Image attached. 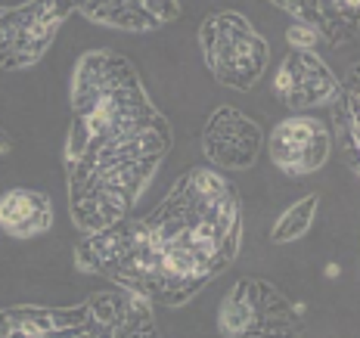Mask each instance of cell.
<instances>
[{
    "mask_svg": "<svg viewBox=\"0 0 360 338\" xmlns=\"http://www.w3.org/2000/svg\"><path fill=\"white\" fill-rule=\"evenodd\" d=\"M10 149H13V137L4 131V127H0V155H6Z\"/></svg>",
    "mask_w": 360,
    "mask_h": 338,
    "instance_id": "e0dca14e",
    "label": "cell"
},
{
    "mask_svg": "<svg viewBox=\"0 0 360 338\" xmlns=\"http://www.w3.org/2000/svg\"><path fill=\"white\" fill-rule=\"evenodd\" d=\"M171 149V127L153 106L131 59L90 50L72 74L65 140L72 221L100 233L131 214Z\"/></svg>",
    "mask_w": 360,
    "mask_h": 338,
    "instance_id": "7a4b0ae2",
    "label": "cell"
},
{
    "mask_svg": "<svg viewBox=\"0 0 360 338\" xmlns=\"http://www.w3.org/2000/svg\"><path fill=\"white\" fill-rule=\"evenodd\" d=\"M0 338H103L94 301L78 307H6Z\"/></svg>",
    "mask_w": 360,
    "mask_h": 338,
    "instance_id": "ba28073f",
    "label": "cell"
},
{
    "mask_svg": "<svg viewBox=\"0 0 360 338\" xmlns=\"http://www.w3.org/2000/svg\"><path fill=\"white\" fill-rule=\"evenodd\" d=\"M217 329L224 335H295L302 307L264 280H239L217 313Z\"/></svg>",
    "mask_w": 360,
    "mask_h": 338,
    "instance_id": "5b68a950",
    "label": "cell"
},
{
    "mask_svg": "<svg viewBox=\"0 0 360 338\" xmlns=\"http://www.w3.org/2000/svg\"><path fill=\"white\" fill-rule=\"evenodd\" d=\"M317 202H320V196H304L302 202H295L292 208H286V212L276 217L274 230H270V242H295V239H302L314 223Z\"/></svg>",
    "mask_w": 360,
    "mask_h": 338,
    "instance_id": "4fadbf2b",
    "label": "cell"
},
{
    "mask_svg": "<svg viewBox=\"0 0 360 338\" xmlns=\"http://www.w3.org/2000/svg\"><path fill=\"white\" fill-rule=\"evenodd\" d=\"M199 47L208 72L224 87L252 90L264 78L270 44L239 13H214V16H208L199 28Z\"/></svg>",
    "mask_w": 360,
    "mask_h": 338,
    "instance_id": "3957f363",
    "label": "cell"
},
{
    "mask_svg": "<svg viewBox=\"0 0 360 338\" xmlns=\"http://www.w3.org/2000/svg\"><path fill=\"white\" fill-rule=\"evenodd\" d=\"M333 152V134L320 118L295 112L283 118L267 137V155L283 174L307 177L320 171Z\"/></svg>",
    "mask_w": 360,
    "mask_h": 338,
    "instance_id": "8992f818",
    "label": "cell"
},
{
    "mask_svg": "<svg viewBox=\"0 0 360 338\" xmlns=\"http://www.w3.org/2000/svg\"><path fill=\"white\" fill-rule=\"evenodd\" d=\"M286 41L292 44V50H314L320 41V34L314 32L311 25H304V22H295V25L286 32Z\"/></svg>",
    "mask_w": 360,
    "mask_h": 338,
    "instance_id": "2e32d148",
    "label": "cell"
},
{
    "mask_svg": "<svg viewBox=\"0 0 360 338\" xmlns=\"http://www.w3.org/2000/svg\"><path fill=\"white\" fill-rule=\"evenodd\" d=\"M72 13V0H28L19 6H0V72L34 65Z\"/></svg>",
    "mask_w": 360,
    "mask_h": 338,
    "instance_id": "277c9868",
    "label": "cell"
},
{
    "mask_svg": "<svg viewBox=\"0 0 360 338\" xmlns=\"http://www.w3.org/2000/svg\"><path fill=\"white\" fill-rule=\"evenodd\" d=\"M53 208L44 193L34 190H10L0 196V230L16 239H32L50 230Z\"/></svg>",
    "mask_w": 360,
    "mask_h": 338,
    "instance_id": "8fae6325",
    "label": "cell"
},
{
    "mask_svg": "<svg viewBox=\"0 0 360 338\" xmlns=\"http://www.w3.org/2000/svg\"><path fill=\"white\" fill-rule=\"evenodd\" d=\"M264 134L258 122L233 106H221L212 112L202 131V152L217 171H245L258 162Z\"/></svg>",
    "mask_w": 360,
    "mask_h": 338,
    "instance_id": "52a82bcc",
    "label": "cell"
},
{
    "mask_svg": "<svg viewBox=\"0 0 360 338\" xmlns=\"http://www.w3.org/2000/svg\"><path fill=\"white\" fill-rule=\"evenodd\" d=\"M75 13L96 25L124 28V32H153L180 16L177 0H72Z\"/></svg>",
    "mask_w": 360,
    "mask_h": 338,
    "instance_id": "30bf717a",
    "label": "cell"
},
{
    "mask_svg": "<svg viewBox=\"0 0 360 338\" xmlns=\"http://www.w3.org/2000/svg\"><path fill=\"white\" fill-rule=\"evenodd\" d=\"M274 90L283 106L292 112H307L329 106L339 96L342 81L314 50H292L274 74Z\"/></svg>",
    "mask_w": 360,
    "mask_h": 338,
    "instance_id": "9c48e42d",
    "label": "cell"
},
{
    "mask_svg": "<svg viewBox=\"0 0 360 338\" xmlns=\"http://www.w3.org/2000/svg\"><path fill=\"white\" fill-rule=\"evenodd\" d=\"M274 4L283 6L286 13H292V16H295V22H304V25H311L314 32L323 37V41L339 44L333 22H329V13L323 10V6H320V0H274Z\"/></svg>",
    "mask_w": 360,
    "mask_h": 338,
    "instance_id": "5bb4252c",
    "label": "cell"
},
{
    "mask_svg": "<svg viewBox=\"0 0 360 338\" xmlns=\"http://www.w3.org/2000/svg\"><path fill=\"white\" fill-rule=\"evenodd\" d=\"M243 239L239 193L217 168H190L159 208L124 217L78 245V270L103 273L153 304H186L233 264Z\"/></svg>",
    "mask_w": 360,
    "mask_h": 338,
    "instance_id": "6da1fadb",
    "label": "cell"
},
{
    "mask_svg": "<svg viewBox=\"0 0 360 338\" xmlns=\"http://www.w3.org/2000/svg\"><path fill=\"white\" fill-rule=\"evenodd\" d=\"M357 6H360V0H333V13H329V22H333L339 44L357 34Z\"/></svg>",
    "mask_w": 360,
    "mask_h": 338,
    "instance_id": "9a60e30c",
    "label": "cell"
},
{
    "mask_svg": "<svg viewBox=\"0 0 360 338\" xmlns=\"http://www.w3.org/2000/svg\"><path fill=\"white\" fill-rule=\"evenodd\" d=\"M333 127L335 143L342 149V159L348 162L351 174H360V84L357 69L351 72L348 84L342 81L339 96L333 100Z\"/></svg>",
    "mask_w": 360,
    "mask_h": 338,
    "instance_id": "7c38bea8",
    "label": "cell"
}]
</instances>
